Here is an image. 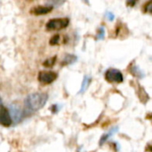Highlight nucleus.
<instances>
[{
	"label": "nucleus",
	"instance_id": "ddd939ff",
	"mask_svg": "<svg viewBox=\"0 0 152 152\" xmlns=\"http://www.w3.org/2000/svg\"><path fill=\"white\" fill-rule=\"evenodd\" d=\"M104 35H105V29L103 27H101L98 30V34H97V37L96 38L97 39H103L104 38Z\"/></svg>",
	"mask_w": 152,
	"mask_h": 152
},
{
	"label": "nucleus",
	"instance_id": "0eeeda50",
	"mask_svg": "<svg viewBox=\"0 0 152 152\" xmlns=\"http://www.w3.org/2000/svg\"><path fill=\"white\" fill-rule=\"evenodd\" d=\"M77 56L73 55V54H66L63 57V60L61 61L62 65H70L72 63H74L77 61Z\"/></svg>",
	"mask_w": 152,
	"mask_h": 152
},
{
	"label": "nucleus",
	"instance_id": "4468645a",
	"mask_svg": "<svg viewBox=\"0 0 152 152\" xmlns=\"http://www.w3.org/2000/svg\"><path fill=\"white\" fill-rule=\"evenodd\" d=\"M143 7H144V12H145L151 13V1H149L147 4H145Z\"/></svg>",
	"mask_w": 152,
	"mask_h": 152
},
{
	"label": "nucleus",
	"instance_id": "423d86ee",
	"mask_svg": "<svg viewBox=\"0 0 152 152\" xmlns=\"http://www.w3.org/2000/svg\"><path fill=\"white\" fill-rule=\"evenodd\" d=\"M53 5H37L30 10V13L34 15H43L50 12L53 10Z\"/></svg>",
	"mask_w": 152,
	"mask_h": 152
},
{
	"label": "nucleus",
	"instance_id": "9d476101",
	"mask_svg": "<svg viewBox=\"0 0 152 152\" xmlns=\"http://www.w3.org/2000/svg\"><path fill=\"white\" fill-rule=\"evenodd\" d=\"M90 81H91V79H90L89 77L86 76V77H84V80H83L82 85H81V89H80V93H81V94H83L84 92L86 91V89H87L88 86H89Z\"/></svg>",
	"mask_w": 152,
	"mask_h": 152
},
{
	"label": "nucleus",
	"instance_id": "20e7f679",
	"mask_svg": "<svg viewBox=\"0 0 152 152\" xmlns=\"http://www.w3.org/2000/svg\"><path fill=\"white\" fill-rule=\"evenodd\" d=\"M37 78L42 84L49 85L52 84L57 78V74L53 71H40L37 76Z\"/></svg>",
	"mask_w": 152,
	"mask_h": 152
},
{
	"label": "nucleus",
	"instance_id": "f03ea898",
	"mask_svg": "<svg viewBox=\"0 0 152 152\" xmlns=\"http://www.w3.org/2000/svg\"><path fill=\"white\" fill-rule=\"evenodd\" d=\"M69 24V20L68 18H55L51 19L46 23L47 30H60L67 28Z\"/></svg>",
	"mask_w": 152,
	"mask_h": 152
},
{
	"label": "nucleus",
	"instance_id": "2eb2a0df",
	"mask_svg": "<svg viewBox=\"0 0 152 152\" xmlns=\"http://www.w3.org/2000/svg\"><path fill=\"white\" fill-rule=\"evenodd\" d=\"M106 16H107V18H108L110 20H113L115 19V15H114L112 12H106Z\"/></svg>",
	"mask_w": 152,
	"mask_h": 152
},
{
	"label": "nucleus",
	"instance_id": "f257e3e1",
	"mask_svg": "<svg viewBox=\"0 0 152 152\" xmlns=\"http://www.w3.org/2000/svg\"><path fill=\"white\" fill-rule=\"evenodd\" d=\"M48 95L45 93H35L29 94L24 101L27 110L29 111H37L42 109L47 102Z\"/></svg>",
	"mask_w": 152,
	"mask_h": 152
},
{
	"label": "nucleus",
	"instance_id": "7ed1b4c3",
	"mask_svg": "<svg viewBox=\"0 0 152 152\" xmlns=\"http://www.w3.org/2000/svg\"><path fill=\"white\" fill-rule=\"evenodd\" d=\"M105 78L108 82L111 83H122L124 80L121 71L116 69H109L105 73Z\"/></svg>",
	"mask_w": 152,
	"mask_h": 152
},
{
	"label": "nucleus",
	"instance_id": "9b49d317",
	"mask_svg": "<svg viewBox=\"0 0 152 152\" xmlns=\"http://www.w3.org/2000/svg\"><path fill=\"white\" fill-rule=\"evenodd\" d=\"M56 60H57V57L56 56H53V57H51L47 60H45L44 62H43V66L46 67V68H51L53 66H54L55 62H56Z\"/></svg>",
	"mask_w": 152,
	"mask_h": 152
},
{
	"label": "nucleus",
	"instance_id": "6e6552de",
	"mask_svg": "<svg viewBox=\"0 0 152 152\" xmlns=\"http://www.w3.org/2000/svg\"><path fill=\"white\" fill-rule=\"evenodd\" d=\"M11 112L12 114V118L15 121H19L21 118V111L19 106H12Z\"/></svg>",
	"mask_w": 152,
	"mask_h": 152
},
{
	"label": "nucleus",
	"instance_id": "f8f14e48",
	"mask_svg": "<svg viewBox=\"0 0 152 152\" xmlns=\"http://www.w3.org/2000/svg\"><path fill=\"white\" fill-rule=\"evenodd\" d=\"M60 40H61V36L56 34V35L53 36V37L50 39V45H56L60 43Z\"/></svg>",
	"mask_w": 152,
	"mask_h": 152
},
{
	"label": "nucleus",
	"instance_id": "1a4fd4ad",
	"mask_svg": "<svg viewBox=\"0 0 152 152\" xmlns=\"http://www.w3.org/2000/svg\"><path fill=\"white\" fill-rule=\"evenodd\" d=\"M118 131V127H113L108 134H105L104 135H102V137L101 138V140H100V145H102V144H103L104 142H105V141H107L108 140V138L109 137H110L114 133H116Z\"/></svg>",
	"mask_w": 152,
	"mask_h": 152
},
{
	"label": "nucleus",
	"instance_id": "39448f33",
	"mask_svg": "<svg viewBox=\"0 0 152 152\" xmlns=\"http://www.w3.org/2000/svg\"><path fill=\"white\" fill-rule=\"evenodd\" d=\"M12 119L11 118L10 112L5 107L0 105V125L8 127L12 125Z\"/></svg>",
	"mask_w": 152,
	"mask_h": 152
}]
</instances>
